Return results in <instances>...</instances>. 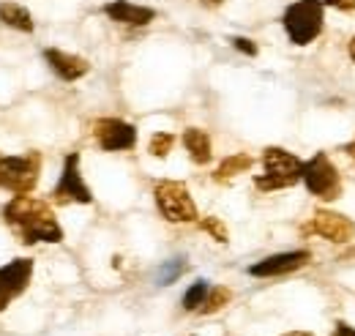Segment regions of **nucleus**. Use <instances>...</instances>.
<instances>
[{
    "instance_id": "nucleus-1",
    "label": "nucleus",
    "mask_w": 355,
    "mask_h": 336,
    "mask_svg": "<svg viewBox=\"0 0 355 336\" xmlns=\"http://www.w3.org/2000/svg\"><path fill=\"white\" fill-rule=\"evenodd\" d=\"M3 221L11 227V233L22 244H60L63 241V227L55 216L49 203L31 197V194H17L3 205Z\"/></svg>"
},
{
    "instance_id": "nucleus-2",
    "label": "nucleus",
    "mask_w": 355,
    "mask_h": 336,
    "mask_svg": "<svg viewBox=\"0 0 355 336\" xmlns=\"http://www.w3.org/2000/svg\"><path fill=\"white\" fill-rule=\"evenodd\" d=\"M282 25L290 44L295 47H309L325 25V0H295L284 8Z\"/></svg>"
},
{
    "instance_id": "nucleus-3",
    "label": "nucleus",
    "mask_w": 355,
    "mask_h": 336,
    "mask_svg": "<svg viewBox=\"0 0 355 336\" xmlns=\"http://www.w3.org/2000/svg\"><path fill=\"white\" fill-rule=\"evenodd\" d=\"M301 169H304V162L295 153L270 145L263 151V175H254V186L260 192L290 189L301 180Z\"/></svg>"
},
{
    "instance_id": "nucleus-4",
    "label": "nucleus",
    "mask_w": 355,
    "mask_h": 336,
    "mask_svg": "<svg viewBox=\"0 0 355 336\" xmlns=\"http://www.w3.org/2000/svg\"><path fill=\"white\" fill-rule=\"evenodd\" d=\"M301 180L304 186L309 189V194L320 197L322 203H331V200H339L345 186H342V175L336 165L331 162L328 153H314L309 162H304V169H301Z\"/></svg>"
},
{
    "instance_id": "nucleus-5",
    "label": "nucleus",
    "mask_w": 355,
    "mask_h": 336,
    "mask_svg": "<svg viewBox=\"0 0 355 336\" xmlns=\"http://www.w3.org/2000/svg\"><path fill=\"white\" fill-rule=\"evenodd\" d=\"M42 175V156L36 151L22 156H0V189L11 194H31Z\"/></svg>"
},
{
    "instance_id": "nucleus-6",
    "label": "nucleus",
    "mask_w": 355,
    "mask_h": 336,
    "mask_svg": "<svg viewBox=\"0 0 355 336\" xmlns=\"http://www.w3.org/2000/svg\"><path fill=\"white\" fill-rule=\"evenodd\" d=\"M153 200H156L162 219H167L173 224H189V221L200 219L186 183H180V180H159L153 186Z\"/></svg>"
},
{
    "instance_id": "nucleus-7",
    "label": "nucleus",
    "mask_w": 355,
    "mask_h": 336,
    "mask_svg": "<svg viewBox=\"0 0 355 336\" xmlns=\"http://www.w3.org/2000/svg\"><path fill=\"white\" fill-rule=\"evenodd\" d=\"M52 203L55 205H90L93 203V192L88 189L85 178H83V169H80V153H69L63 169H60V178L52 189Z\"/></svg>"
},
{
    "instance_id": "nucleus-8",
    "label": "nucleus",
    "mask_w": 355,
    "mask_h": 336,
    "mask_svg": "<svg viewBox=\"0 0 355 336\" xmlns=\"http://www.w3.org/2000/svg\"><path fill=\"white\" fill-rule=\"evenodd\" d=\"M31 279H33V260L31 257H17L0 268V312H6L11 301H17L28 290Z\"/></svg>"
},
{
    "instance_id": "nucleus-9",
    "label": "nucleus",
    "mask_w": 355,
    "mask_h": 336,
    "mask_svg": "<svg viewBox=\"0 0 355 336\" xmlns=\"http://www.w3.org/2000/svg\"><path fill=\"white\" fill-rule=\"evenodd\" d=\"M93 140L98 142L101 151H110V153L132 151L137 145V128L121 118H98L93 124Z\"/></svg>"
},
{
    "instance_id": "nucleus-10",
    "label": "nucleus",
    "mask_w": 355,
    "mask_h": 336,
    "mask_svg": "<svg viewBox=\"0 0 355 336\" xmlns=\"http://www.w3.org/2000/svg\"><path fill=\"white\" fill-rule=\"evenodd\" d=\"M306 233H314L331 244H350L355 238V221L336 210H314Z\"/></svg>"
},
{
    "instance_id": "nucleus-11",
    "label": "nucleus",
    "mask_w": 355,
    "mask_h": 336,
    "mask_svg": "<svg viewBox=\"0 0 355 336\" xmlns=\"http://www.w3.org/2000/svg\"><path fill=\"white\" fill-rule=\"evenodd\" d=\"M311 262V252L306 249H295V252H279L270 254L266 260L249 265V276H257V279H270V276H284V274H293V271H301Z\"/></svg>"
},
{
    "instance_id": "nucleus-12",
    "label": "nucleus",
    "mask_w": 355,
    "mask_h": 336,
    "mask_svg": "<svg viewBox=\"0 0 355 336\" xmlns=\"http://www.w3.org/2000/svg\"><path fill=\"white\" fill-rule=\"evenodd\" d=\"M44 60L46 66L52 69V74L60 77L63 83H77V80H83L90 72V63L85 58L71 55V52H63V49H55V47H46Z\"/></svg>"
},
{
    "instance_id": "nucleus-13",
    "label": "nucleus",
    "mask_w": 355,
    "mask_h": 336,
    "mask_svg": "<svg viewBox=\"0 0 355 336\" xmlns=\"http://www.w3.org/2000/svg\"><path fill=\"white\" fill-rule=\"evenodd\" d=\"M104 14L118 22V25H126V28H145L156 19V8L150 6H139L132 0H110L104 6Z\"/></svg>"
},
{
    "instance_id": "nucleus-14",
    "label": "nucleus",
    "mask_w": 355,
    "mask_h": 336,
    "mask_svg": "<svg viewBox=\"0 0 355 336\" xmlns=\"http://www.w3.org/2000/svg\"><path fill=\"white\" fill-rule=\"evenodd\" d=\"M0 22H3L6 28L19 31V33H33V28H36L31 11H28L22 3H14V0L0 3Z\"/></svg>"
},
{
    "instance_id": "nucleus-15",
    "label": "nucleus",
    "mask_w": 355,
    "mask_h": 336,
    "mask_svg": "<svg viewBox=\"0 0 355 336\" xmlns=\"http://www.w3.org/2000/svg\"><path fill=\"white\" fill-rule=\"evenodd\" d=\"M183 148L189 151V156H191V162L194 165H208L211 162V137H208V131H202V128H186L183 131Z\"/></svg>"
},
{
    "instance_id": "nucleus-16",
    "label": "nucleus",
    "mask_w": 355,
    "mask_h": 336,
    "mask_svg": "<svg viewBox=\"0 0 355 336\" xmlns=\"http://www.w3.org/2000/svg\"><path fill=\"white\" fill-rule=\"evenodd\" d=\"M252 165H254V159H252L249 153H235V156H227L222 165L216 167L214 178H216L219 183H227V180H232V178H238V175H243L246 169H252Z\"/></svg>"
},
{
    "instance_id": "nucleus-17",
    "label": "nucleus",
    "mask_w": 355,
    "mask_h": 336,
    "mask_svg": "<svg viewBox=\"0 0 355 336\" xmlns=\"http://www.w3.org/2000/svg\"><path fill=\"white\" fill-rule=\"evenodd\" d=\"M230 301H232V290H230V287H222V285H216V287H211V290H208V295H205V303L200 306V312H202V314L222 312Z\"/></svg>"
},
{
    "instance_id": "nucleus-18",
    "label": "nucleus",
    "mask_w": 355,
    "mask_h": 336,
    "mask_svg": "<svg viewBox=\"0 0 355 336\" xmlns=\"http://www.w3.org/2000/svg\"><path fill=\"white\" fill-rule=\"evenodd\" d=\"M208 290H211V285H208L205 279H197V282L186 290V295H183V309H186V312H200V306L205 303Z\"/></svg>"
},
{
    "instance_id": "nucleus-19",
    "label": "nucleus",
    "mask_w": 355,
    "mask_h": 336,
    "mask_svg": "<svg viewBox=\"0 0 355 336\" xmlns=\"http://www.w3.org/2000/svg\"><path fill=\"white\" fill-rule=\"evenodd\" d=\"M173 145H175V137L170 131H156L150 137V142H148V153L156 156V159H164L173 151Z\"/></svg>"
},
{
    "instance_id": "nucleus-20",
    "label": "nucleus",
    "mask_w": 355,
    "mask_h": 336,
    "mask_svg": "<svg viewBox=\"0 0 355 336\" xmlns=\"http://www.w3.org/2000/svg\"><path fill=\"white\" fill-rule=\"evenodd\" d=\"M183 271H186V257H175V260H167L162 268H159V276H156V282L164 287V285H173L178 276H183Z\"/></svg>"
},
{
    "instance_id": "nucleus-21",
    "label": "nucleus",
    "mask_w": 355,
    "mask_h": 336,
    "mask_svg": "<svg viewBox=\"0 0 355 336\" xmlns=\"http://www.w3.org/2000/svg\"><path fill=\"white\" fill-rule=\"evenodd\" d=\"M200 227H202L216 244H227V241H230V233H227L224 221L222 219H216V216H205V219H200Z\"/></svg>"
},
{
    "instance_id": "nucleus-22",
    "label": "nucleus",
    "mask_w": 355,
    "mask_h": 336,
    "mask_svg": "<svg viewBox=\"0 0 355 336\" xmlns=\"http://www.w3.org/2000/svg\"><path fill=\"white\" fill-rule=\"evenodd\" d=\"M232 47L238 49V52H243V55H249V58H254L260 49H257V44L252 42V39H246V36H235L232 39Z\"/></svg>"
},
{
    "instance_id": "nucleus-23",
    "label": "nucleus",
    "mask_w": 355,
    "mask_h": 336,
    "mask_svg": "<svg viewBox=\"0 0 355 336\" xmlns=\"http://www.w3.org/2000/svg\"><path fill=\"white\" fill-rule=\"evenodd\" d=\"M331 336H355V328L350 323H345V320H336V326H334V334Z\"/></svg>"
},
{
    "instance_id": "nucleus-24",
    "label": "nucleus",
    "mask_w": 355,
    "mask_h": 336,
    "mask_svg": "<svg viewBox=\"0 0 355 336\" xmlns=\"http://www.w3.org/2000/svg\"><path fill=\"white\" fill-rule=\"evenodd\" d=\"M325 6H334L339 11H355V0H325Z\"/></svg>"
},
{
    "instance_id": "nucleus-25",
    "label": "nucleus",
    "mask_w": 355,
    "mask_h": 336,
    "mask_svg": "<svg viewBox=\"0 0 355 336\" xmlns=\"http://www.w3.org/2000/svg\"><path fill=\"white\" fill-rule=\"evenodd\" d=\"M345 153H347V156H350V159L355 162V140H353V142H347V145H345Z\"/></svg>"
},
{
    "instance_id": "nucleus-26",
    "label": "nucleus",
    "mask_w": 355,
    "mask_h": 336,
    "mask_svg": "<svg viewBox=\"0 0 355 336\" xmlns=\"http://www.w3.org/2000/svg\"><path fill=\"white\" fill-rule=\"evenodd\" d=\"M282 336H311L309 331H287V334H282Z\"/></svg>"
},
{
    "instance_id": "nucleus-27",
    "label": "nucleus",
    "mask_w": 355,
    "mask_h": 336,
    "mask_svg": "<svg viewBox=\"0 0 355 336\" xmlns=\"http://www.w3.org/2000/svg\"><path fill=\"white\" fill-rule=\"evenodd\" d=\"M350 58H353V60H355V36H353V39H350Z\"/></svg>"
},
{
    "instance_id": "nucleus-28",
    "label": "nucleus",
    "mask_w": 355,
    "mask_h": 336,
    "mask_svg": "<svg viewBox=\"0 0 355 336\" xmlns=\"http://www.w3.org/2000/svg\"><path fill=\"white\" fill-rule=\"evenodd\" d=\"M202 3H208V6H222L224 0H202Z\"/></svg>"
}]
</instances>
